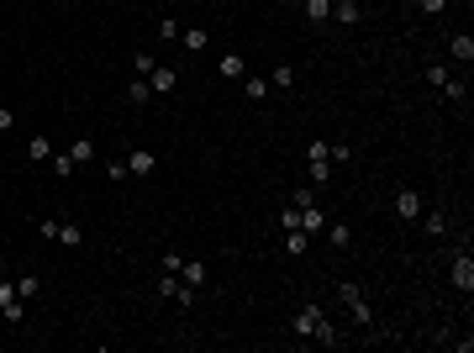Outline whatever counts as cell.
Masks as SVG:
<instances>
[{"label":"cell","instance_id":"cell-5","mask_svg":"<svg viewBox=\"0 0 474 353\" xmlns=\"http://www.w3.org/2000/svg\"><path fill=\"white\" fill-rule=\"evenodd\" d=\"M396 216H401V222H422V190H416V185L396 190Z\"/></svg>","mask_w":474,"mask_h":353},{"label":"cell","instance_id":"cell-25","mask_svg":"<svg viewBox=\"0 0 474 353\" xmlns=\"http://www.w3.org/2000/svg\"><path fill=\"white\" fill-rule=\"evenodd\" d=\"M69 158H74V164H95V143L90 138H74L69 143Z\"/></svg>","mask_w":474,"mask_h":353},{"label":"cell","instance_id":"cell-14","mask_svg":"<svg viewBox=\"0 0 474 353\" xmlns=\"http://www.w3.org/2000/svg\"><path fill=\"white\" fill-rule=\"evenodd\" d=\"M74 169H79V164L69 158V148H63V153H58V148H53V158H48V174H53V180H69Z\"/></svg>","mask_w":474,"mask_h":353},{"label":"cell","instance_id":"cell-15","mask_svg":"<svg viewBox=\"0 0 474 353\" xmlns=\"http://www.w3.org/2000/svg\"><path fill=\"white\" fill-rule=\"evenodd\" d=\"M180 48H185V53H206V48H211V37L200 32V26H185V32H180Z\"/></svg>","mask_w":474,"mask_h":353},{"label":"cell","instance_id":"cell-22","mask_svg":"<svg viewBox=\"0 0 474 353\" xmlns=\"http://www.w3.org/2000/svg\"><path fill=\"white\" fill-rule=\"evenodd\" d=\"M242 95H248V101L259 106L264 95H269V79H259V74H242Z\"/></svg>","mask_w":474,"mask_h":353},{"label":"cell","instance_id":"cell-28","mask_svg":"<svg viewBox=\"0 0 474 353\" xmlns=\"http://www.w3.org/2000/svg\"><path fill=\"white\" fill-rule=\"evenodd\" d=\"M101 174H105V180H132V174H127V158H105V164H101Z\"/></svg>","mask_w":474,"mask_h":353},{"label":"cell","instance_id":"cell-30","mask_svg":"<svg viewBox=\"0 0 474 353\" xmlns=\"http://www.w3.org/2000/svg\"><path fill=\"white\" fill-rule=\"evenodd\" d=\"M427 232H432V237H448V216H443V211H427Z\"/></svg>","mask_w":474,"mask_h":353},{"label":"cell","instance_id":"cell-34","mask_svg":"<svg viewBox=\"0 0 474 353\" xmlns=\"http://www.w3.org/2000/svg\"><path fill=\"white\" fill-rule=\"evenodd\" d=\"M37 232H43V242H53V237H58V216H43V222H37Z\"/></svg>","mask_w":474,"mask_h":353},{"label":"cell","instance_id":"cell-31","mask_svg":"<svg viewBox=\"0 0 474 353\" xmlns=\"http://www.w3.org/2000/svg\"><path fill=\"white\" fill-rule=\"evenodd\" d=\"M422 74H427V85H438V90H443V85H448V63H427V69H422Z\"/></svg>","mask_w":474,"mask_h":353},{"label":"cell","instance_id":"cell-7","mask_svg":"<svg viewBox=\"0 0 474 353\" xmlns=\"http://www.w3.org/2000/svg\"><path fill=\"white\" fill-rule=\"evenodd\" d=\"M148 90H153V95H174V90H180V69H174V63H153Z\"/></svg>","mask_w":474,"mask_h":353},{"label":"cell","instance_id":"cell-37","mask_svg":"<svg viewBox=\"0 0 474 353\" xmlns=\"http://www.w3.org/2000/svg\"><path fill=\"white\" fill-rule=\"evenodd\" d=\"M279 227H284V232H290V227H301V211H295V206H284V211H279Z\"/></svg>","mask_w":474,"mask_h":353},{"label":"cell","instance_id":"cell-26","mask_svg":"<svg viewBox=\"0 0 474 353\" xmlns=\"http://www.w3.org/2000/svg\"><path fill=\"white\" fill-rule=\"evenodd\" d=\"M290 206H295V211H311V206H316V185H295Z\"/></svg>","mask_w":474,"mask_h":353},{"label":"cell","instance_id":"cell-8","mask_svg":"<svg viewBox=\"0 0 474 353\" xmlns=\"http://www.w3.org/2000/svg\"><path fill=\"white\" fill-rule=\"evenodd\" d=\"M21 317H26V301L16 295V285H0V322H11V327H16Z\"/></svg>","mask_w":474,"mask_h":353},{"label":"cell","instance_id":"cell-18","mask_svg":"<svg viewBox=\"0 0 474 353\" xmlns=\"http://www.w3.org/2000/svg\"><path fill=\"white\" fill-rule=\"evenodd\" d=\"M321 232L332 237V248H354V227H348V222H327Z\"/></svg>","mask_w":474,"mask_h":353},{"label":"cell","instance_id":"cell-35","mask_svg":"<svg viewBox=\"0 0 474 353\" xmlns=\"http://www.w3.org/2000/svg\"><path fill=\"white\" fill-rule=\"evenodd\" d=\"M416 6H422V16H443V11H448V0H416Z\"/></svg>","mask_w":474,"mask_h":353},{"label":"cell","instance_id":"cell-19","mask_svg":"<svg viewBox=\"0 0 474 353\" xmlns=\"http://www.w3.org/2000/svg\"><path fill=\"white\" fill-rule=\"evenodd\" d=\"M284 253H290V259H301V253H311V237L301 232V227H290V232H284Z\"/></svg>","mask_w":474,"mask_h":353},{"label":"cell","instance_id":"cell-4","mask_svg":"<svg viewBox=\"0 0 474 353\" xmlns=\"http://www.w3.org/2000/svg\"><path fill=\"white\" fill-rule=\"evenodd\" d=\"M448 280H453V290H458V295H474V253H469V248H458V253H453Z\"/></svg>","mask_w":474,"mask_h":353},{"label":"cell","instance_id":"cell-3","mask_svg":"<svg viewBox=\"0 0 474 353\" xmlns=\"http://www.w3.org/2000/svg\"><path fill=\"white\" fill-rule=\"evenodd\" d=\"M158 295H164V301H174V306H180V311H190V306H195V285H185L180 275H169V269H164V275H158Z\"/></svg>","mask_w":474,"mask_h":353},{"label":"cell","instance_id":"cell-10","mask_svg":"<svg viewBox=\"0 0 474 353\" xmlns=\"http://www.w3.org/2000/svg\"><path fill=\"white\" fill-rule=\"evenodd\" d=\"M448 58L464 63V69L474 63V37H469V32H453V37H448Z\"/></svg>","mask_w":474,"mask_h":353},{"label":"cell","instance_id":"cell-32","mask_svg":"<svg viewBox=\"0 0 474 353\" xmlns=\"http://www.w3.org/2000/svg\"><path fill=\"white\" fill-rule=\"evenodd\" d=\"M327 153H332V164H348V158H354V143L337 138V143H327Z\"/></svg>","mask_w":474,"mask_h":353},{"label":"cell","instance_id":"cell-9","mask_svg":"<svg viewBox=\"0 0 474 353\" xmlns=\"http://www.w3.org/2000/svg\"><path fill=\"white\" fill-rule=\"evenodd\" d=\"M153 169H158L153 148H132V153H127V174H132V180H148Z\"/></svg>","mask_w":474,"mask_h":353},{"label":"cell","instance_id":"cell-21","mask_svg":"<svg viewBox=\"0 0 474 353\" xmlns=\"http://www.w3.org/2000/svg\"><path fill=\"white\" fill-rule=\"evenodd\" d=\"M26 158H32V164H48V158H53V143L43 138V132H37V138L26 143Z\"/></svg>","mask_w":474,"mask_h":353},{"label":"cell","instance_id":"cell-16","mask_svg":"<svg viewBox=\"0 0 474 353\" xmlns=\"http://www.w3.org/2000/svg\"><path fill=\"white\" fill-rule=\"evenodd\" d=\"M148 101H153V90H148V79H138V74H132V79H127V106H138V111H143Z\"/></svg>","mask_w":474,"mask_h":353},{"label":"cell","instance_id":"cell-12","mask_svg":"<svg viewBox=\"0 0 474 353\" xmlns=\"http://www.w3.org/2000/svg\"><path fill=\"white\" fill-rule=\"evenodd\" d=\"M216 74L222 79H242L248 74V58H242V53H222V58H216Z\"/></svg>","mask_w":474,"mask_h":353},{"label":"cell","instance_id":"cell-23","mask_svg":"<svg viewBox=\"0 0 474 353\" xmlns=\"http://www.w3.org/2000/svg\"><path fill=\"white\" fill-rule=\"evenodd\" d=\"M53 242H63V248H79L85 242V227H74V222H58V237Z\"/></svg>","mask_w":474,"mask_h":353},{"label":"cell","instance_id":"cell-11","mask_svg":"<svg viewBox=\"0 0 474 353\" xmlns=\"http://www.w3.org/2000/svg\"><path fill=\"white\" fill-rule=\"evenodd\" d=\"M332 16L337 26H364V6L359 0H332Z\"/></svg>","mask_w":474,"mask_h":353},{"label":"cell","instance_id":"cell-20","mask_svg":"<svg viewBox=\"0 0 474 353\" xmlns=\"http://www.w3.org/2000/svg\"><path fill=\"white\" fill-rule=\"evenodd\" d=\"M321 227H327V211H321V206H311V211H301V232H306V237H316Z\"/></svg>","mask_w":474,"mask_h":353},{"label":"cell","instance_id":"cell-24","mask_svg":"<svg viewBox=\"0 0 474 353\" xmlns=\"http://www.w3.org/2000/svg\"><path fill=\"white\" fill-rule=\"evenodd\" d=\"M269 90H295V69H290V63H274V74H269Z\"/></svg>","mask_w":474,"mask_h":353},{"label":"cell","instance_id":"cell-33","mask_svg":"<svg viewBox=\"0 0 474 353\" xmlns=\"http://www.w3.org/2000/svg\"><path fill=\"white\" fill-rule=\"evenodd\" d=\"M180 32H185V26L174 21V16H164V21H158V37H164V43H180Z\"/></svg>","mask_w":474,"mask_h":353},{"label":"cell","instance_id":"cell-1","mask_svg":"<svg viewBox=\"0 0 474 353\" xmlns=\"http://www.w3.org/2000/svg\"><path fill=\"white\" fill-rule=\"evenodd\" d=\"M332 169H337V164H332V153H327V138H311V143H306V185L321 190V185L332 180Z\"/></svg>","mask_w":474,"mask_h":353},{"label":"cell","instance_id":"cell-13","mask_svg":"<svg viewBox=\"0 0 474 353\" xmlns=\"http://www.w3.org/2000/svg\"><path fill=\"white\" fill-rule=\"evenodd\" d=\"M301 16L311 26H321V21H332V0H301Z\"/></svg>","mask_w":474,"mask_h":353},{"label":"cell","instance_id":"cell-38","mask_svg":"<svg viewBox=\"0 0 474 353\" xmlns=\"http://www.w3.org/2000/svg\"><path fill=\"white\" fill-rule=\"evenodd\" d=\"M6 127H16V116H11L6 106H0V138H6Z\"/></svg>","mask_w":474,"mask_h":353},{"label":"cell","instance_id":"cell-36","mask_svg":"<svg viewBox=\"0 0 474 353\" xmlns=\"http://www.w3.org/2000/svg\"><path fill=\"white\" fill-rule=\"evenodd\" d=\"M16 295H21V301H26V295H37V275H21L16 280Z\"/></svg>","mask_w":474,"mask_h":353},{"label":"cell","instance_id":"cell-17","mask_svg":"<svg viewBox=\"0 0 474 353\" xmlns=\"http://www.w3.org/2000/svg\"><path fill=\"white\" fill-rule=\"evenodd\" d=\"M206 275H211V269L200 264V259H185V264H180V280H185V285H195V290L206 285Z\"/></svg>","mask_w":474,"mask_h":353},{"label":"cell","instance_id":"cell-2","mask_svg":"<svg viewBox=\"0 0 474 353\" xmlns=\"http://www.w3.org/2000/svg\"><path fill=\"white\" fill-rule=\"evenodd\" d=\"M337 301L354 311V322H359L364 332H374V327H379V322H374V311H369V301H364V290H359L354 280H337ZM379 332H385V327H379Z\"/></svg>","mask_w":474,"mask_h":353},{"label":"cell","instance_id":"cell-6","mask_svg":"<svg viewBox=\"0 0 474 353\" xmlns=\"http://www.w3.org/2000/svg\"><path fill=\"white\" fill-rule=\"evenodd\" d=\"M316 322H321V306H316V301H306V306H295V317H290V332H295V337H306V343H311V332H316Z\"/></svg>","mask_w":474,"mask_h":353},{"label":"cell","instance_id":"cell-27","mask_svg":"<svg viewBox=\"0 0 474 353\" xmlns=\"http://www.w3.org/2000/svg\"><path fill=\"white\" fill-rule=\"evenodd\" d=\"M153 53H148V48H138V53H132V74H138V79H148V74H153Z\"/></svg>","mask_w":474,"mask_h":353},{"label":"cell","instance_id":"cell-29","mask_svg":"<svg viewBox=\"0 0 474 353\" xmlns=\"http://www.w3.org/2000/svg\"><path fill=\"white\" fill-rule=\"evenodd\" d=\"M443 95H448L453 106H464V101H469V85H464V79H453V74H448V85H443Z\"/></svg>","mask_w":474,"mask_h":353}]
</instances>
